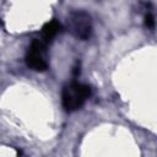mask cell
Masks as SVG:
<instances>
[{"mask_svg": "<svg viewBox=\"0 0 157 157\" xmlns=\"http://www.w3.org/2000/svg\"><path fill=\"white\" fill-rule=\"evenodd\" d=\"M91 96L90 86L80 82H71L66 85L61 93V102L63 107L66 112H75L78 110L87 98Z\"/></svg>", "mask_w": 157, "mask_h": 157, "instance_id": "1", "label": "cell"}, {"mask_svg": "<svg viewBox=\"0 0 157 157\" xmlns=\"http://www.w3.org/2000/svg\"><path fill=\"white\" fill-rule=\"evenodd\" d=\"M69 28L78 39H88L92 34L91 16L85 11H75L69 16Z\"/></svg>", "mask_w": 157, "mask_h": 157, "instance_id": "2", "label": "cell"}, {"mask_svg": "<svg viewBox=\"0 0 157 157\" xmlns=\"http://www.w3.org/2000/svg\"><path fill=\"white\" fill-rule=\"evenodd\" d=\"M45 45L47 44L43 43L40 39H34L28 47V50L26 54V64L32 70H36V71L47 70L48 61H47Z\"/></svg>", "mask_w": 157, "mask_h": 157, "instance_id": "3", "label": "cell"}, {"mask_svg": "<svg viewBox=\"0 0 157 157\" xmlns=\"http://www.w3.org/2000/svg\"><path fill=\"white\" fill-rule=\"evenodd\" d=\"M60 27L61 26H60V23L56 20H53V21L45 23L43 26V28H42V38H40V40L43 43H45V44L52 42L55 38V36L59 33Z\"/></svg>", "mask_w": 157, "mask_h": 157, "instance_id": "4", "label": "cell"}, {"mask_svg": "<svg viewBox=\"0 0 157 157\" xmlns=\"http://www.w3.org/2000/svg\"><path fill=\"white\" fill-rule=\"evenodd\" d=\"M145 22H146V26L150 27V28H153L155 27V20H153V16L151 13H147L146 17H145Z\"/></svg>", "mask_w": 157, "mask_h": 157, "instance_id": "5", "label": "cell"}]
</instances>
